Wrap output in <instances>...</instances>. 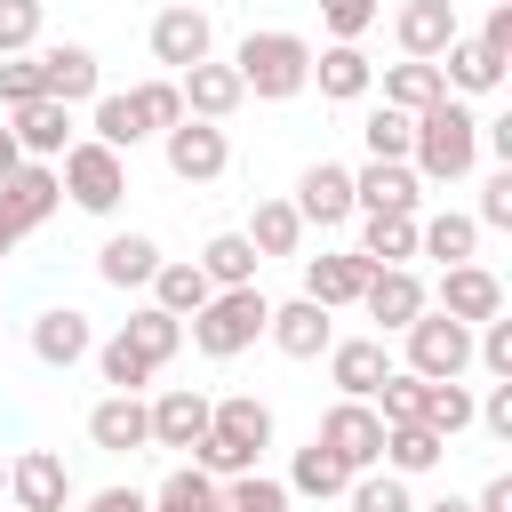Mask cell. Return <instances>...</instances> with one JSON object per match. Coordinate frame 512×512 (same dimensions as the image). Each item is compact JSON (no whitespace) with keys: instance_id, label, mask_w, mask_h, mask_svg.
Masks as SVG:
<instances>
[{"instance_id":"cell-48","label":"cell","mask_w":512,"mask_h":512,"mask_svg":"<svg viewBox=\"0 0 512 512\" xmlns=\"http://www.w3.org/2000/svg\"><path fill=\"white\" fill-rule=\"evenodd\" d=\"M376 16H384V0H320V24H328V40H360Z\"/></svg>"},{"instance_id":"cell-53","label":"cell","mask_w":512,"mask_h":512,"mask_svg":"<svg viewBox=\"0 0 512 512\" xmlns=\"http://www.w3.org/2000/svg\"><path fill=\"white\" fill-rule=\"evenodd\" d=\"M16 160H24V152H16V136H8V120H0V176H16Z\"/></svg>"},{"instance_id":"cell-34","label":"cell","mask_w":512,"mask_h":512,"mask_svg":"<svg viewBox=\"0 0 512 512\" xmlns=\"http://www.w3.org/2000/svg\"><path fill=\"white\" fill-rule=\"evenodd\" d=\"M88 136H96V144H112L120 160H128V152L144 144V120H136V104H128V88H104V96L88 104Z\"/></svg>"},{"instance_id":"cell-11","label":"cell","mask_w":512,"mask_h":512,"mask_svg":"<svg viewBox=\"0 0 512 512\" xmlns=\"http://www.w3.org/2000/svg\"><path fill=\"white\" fill-rule=\"evenodd\" d=\"M296 216H304V232L320 224V232H336V224H352L360 208H352V168L344 160H312L304 176H296V200H288Z\"/></svg>"},{"instance_id":"cell-56","label":"cell","mask_w":512,"mask_h":512,"mask_svg":"<svg viewBox=\"0 0 512 512\" xmlns=\"http://www.w3.org/2000/svg\"><path fill=\"white\" fill-rule=\"evenodd\" d=\"M0 496H8V456H0Z\"/></svg>"},{"instance_id":"cell-3","label":"cell","mask_w":512,"mask_h":512,"mask_svg":"<svg viewBox=\"0 0 512 512\" xmlns=\"http://www.w3.org/2000/svg\"><path fill=\"white\" fill-rule=\"evenodd\" d=\"M232 72H240V88L256 96V104H288V96H304L312 88V40L304 32H248L240 48H232Z\"/></svg>"},{"instance_id":"cell-5","label":"cell","mask_w":512,"mask_h":512,"mask_svg":"<svg viewBox=\"0 0 512 512\" xmlns=\"http://www.w3.org/2000/svg\"><path fill=\"white\" fill-rule=\"evenodd\" d=\"M400 352H408L400 368L424 376V384H464V376H472V328L448 320V312H432V304L400 328Z\"/></svg>"},{"instance_id":"cell-36","label":"cell","mask_w":512,"mask_h":512,"mask_svg":"<svg viewBox=\"0 0 512 512\" xmlns=\"http://www.w3.org/2000/svg\"><path fill=\"white\" fill-rule=\"evenodd\" d=\"M120 336H128V344H136L152 368H168V360H176V344H184V320H168L160 304H136V312L120 320Z\"/></svg>"},{"instance_id":"cell-9","label":"cell","mask_w":512,"mask_h":512,"mask_svg":"<svg viewBox=\"0 0 512 512\" xmlns=\"http://www.w3.org/2000/svg\"><path fill=\"white\" fill-rule=\"evenodd\" d=\"M160 152H168V176H176V184H216V176L232 168V136H224L216 120H176V128L160 136Z\"/></svg>"},{"instance_id":"cell-24","label":"cell","mask_w":512,"mask_h":512,"mask_svg":"<svg viewBox=\"0 0 512 512\" xmlns=\"http://www.w3.org/2000/svg\"><path fill=\"white\" fill-rule=\"evenodd\" d=\"M88 440H96L104 456H136V448H152V416H144V392H104V400L88 408Z\"/></svg>"},{"instance_id":"cell-18","label":"cell","mask_w":512,"mask_h":512,"mask_svg":"<svg viewBox=\"0 0 512 512\" xmlns=\"http://www.w3.org/2000/svg\"><path fill=\"white\" fill-rule=\"evenodd\" d=\"M368 256L360 248H320V256H304V296L320 304V312H344V304H360V288H368Z\"/></svg>"},{"instance_id":"cell-37","label":"cell","mask_w":512,"mask_h":512,"mask_svg":"<svg viewBox=\"0 0 512 512\" xmlns=\"http://www.w3.org/2000/svg\"><path fill=\"white\" fill-rule=\"evenodd\" d=\"M296 496H288V480H272V472H240V480H216V504L208 512H288Z\"/></svg>"},{"instance_id":"cell-17","label":"cell","mask_w":512,"mask_h":512,"mask_svg":"<svg viewBox=\"0 0 512 512\" xmlns=\"http://www.w3.org/2000/svg\"><path fill=\"white\" fill-rule=\"evenodd\" d=\"M392 40H400V56L440 64L448 40H464V32H456V0H400V8H392Z\"/></svg>"},{"instance_id":"cell-40","label":"cell","mask_w":512,"mask_h":512,"mask_svg":"<svg viewBox=\"0 0 512 512\" xmlns=\"http://www.w3.org/2000/svg\"><path fill=\"white\" fill-rule=\"evenodd\" d=\"M344 488H352V472H344L320 440L296 448V464H288V496H320V504H328V496H344Z\"/></svg>"},{"instance_id":"cell-57","label":"cell","mask_w":512,"mask_h":512,"mask_svg":"<svg viewBox=\"0 0 512 512\" xmlns=\"http://www.w3.org/2000/svg\"><path fill=\"white\" fill-rule=\"evenodd\" d=\"M0 512H16V504H0Z\"/></svg>"},{"instance_id":"cell-10","label":"cell","mask_w":512,"mask_h":512,"mask_svg":"<svg viewBox=\"0 0 512 512\" xmlns=\"http://www.w3.org/2000/svg\"><path fill=\"white\" fill-rule=\"evenodd\" d=\"M8 504L16 512H72V472L56 448H24L8 456Z\"/></svg>"},{"instance_id":"cell-20","label":"cell","mask_w":512,"mask_h":512,"mask_svg":"<svg viewBox=\"0 0 512 512\" xmlns=\"http://www.w3.org/2000/svg\"><path fill=\"white\" fill-rule=\"evenodd\" d=\"M264 336H272V352H288V360H320V352L336 344V312H320L312 296H288V304H272Z\"/></svg>"},{"instance_id":"cell-23","label":"cell","mask_w":512,"mask_h":512,"mask_svg":"<svg viewBox=\"0 0 512 512\" xmlns=\"http://www.w3.org/2000/svg\"><path fill=\"white\" fill-rule=\"evenodd\" d=\"M176 96H184V120H216V128L248 104L240 72H232V64H216V56H208V64H192V72H176Z\"/></svg>"},{"instance_id":"cell-43","label":"cell","mask_w":512,"mask_h":512,"mask_svg":"<svg viewBox=\"0 0 512 512\" xmlns=\"http://www.w3.org/2000/svg\"><path fill=\"white\" fill-rule=\"evenodd\" d=\"M344 504L352 512H416V496H408V480L400 472H352V488H344Z\"/></svg>"},{"instance_id":"cell-16","label":"cell","mask_w":512,"mask_h":512,"mask_svg":"<svg viewBox=\"0 0 512 512\" xmlns=\"http://www.w3.org/2000/svg\"><path fill=\"white\" fill-rule=\"evenodd\" d=\"M208 392L200 384H160L152 400H144V416H152V448H200V432H208Z\"/></svg>"},{"instance_id":"cell-21","label":"cell","mask_w":512,"mask_h":512,"mask_svg":"<svg viewBox=\"0 0 512 512\" xmlns=\"http://www.w3.org/2000/svg\"><path fill=\"white\" fill-rule=\"evenodd\" d=\"M96 352V320L80 312V304H48L40 320H32V360L40 368H80Z\"/></svg>"},{"instance_id":"cell-52","label":"cell","mask_w":512,"mask_h":512,"mask_svg":"<svg viewBox=\"0 0 512 512\" xmlns=\"http://www.w3.org/2000/svg\"><path fill=\"white\" fill-rule=\"evenodd\" d=\"M472 512H512V472H496V480L472 496Z\"/></svg>"},{"instance_id":"cell-2","label":"cell","mask_w":512,"mask_h":512,"mask_svg":"<svg viewBox=\"0 0 512 512\" xmlns=\"http://www.w3.org/2000/svg\"><path fill=\"white\" fill-rule=\"evenodd\" d=\"M408 168H416V184H464L480 168V112L464 96H440L432 112H416Z\"/></svg>"},{"instance_id":"cell-19","label":"cell","mask_w":512,"mask_h":512,"mask_svg":"<svg viewBox=\"0 0 512 512\" xmlns=\"http://www.w3.org/2000/svg\"><path fill=\"white\" fill-rule=\"evenodd\" d=\"M432 312H448V320L480 328V320H496V312H504V280H496L488 264H448V272H440V296H432Z\"/></svg>"},{"instance_id":"cell-42","label":"cell","mask_w":512,"mask_h":512,"mask_svg":"<svg viewBox=\"0 0 512 512\" xmlns=\"http://www.w3.org/2000/svg\"><path fill=\"white\" fill-rule=\"evenodd\" d=\"M416 424L440 432V440L472 432V384H424V416H416Z\"/></svg>"},{"instance_id":"cell-35","label":"cell","mask_w":512,"mask_h":512,"mask_svg":"<svg viewBox=\"0 0 512 512\" xmlns=\"http://www.w3.org/2000/svg\"><path fill=\"white\" fill-rule=\"evenodd\" d=\"M248 248H256V256H296V248H304V216H296L288 200H256V216H248Z\"/></svg>"},{"instance_id":"cell-15","label":"cell","mask_w":512,"mask_h":512,"mask_svg":"<svg viewBox=\"0 0 512 512\" xmlns=\"http://www.w3.org/2000/svg\"><path fill=\"white\" fill-rule=\"evenodd\" d=\"M424 304H432V288H424L408 264H384V272H368V288H360V312L376 320V336H400Z\"/></svg>"},{"instance_id":"cell-6","label":"cell","mask_w":512,"mask_h":512,"mask_svg":"<svg viewBox=\"0 0 512 512\" xmlns=\"http://www.w3.org/2000/svg\"><path fill=\"white\" fill-rule=\"evenodd\" d=\"M56 184H64V200L80 216H112L128 200V160L112 144H96V136H72V152L56 160Z\"/></svg>"},{"instance_id":"cell-49","label":"cell","mask_w":512,"mask_h":512,"mask_svg":"<svg viewBox=\"0 0 512 512\" xmlns=\"http://www.w3.org/2000/svg\"><path fill=\"white\" fill-rule=\"evenodd\" d=\"M472 224H480V232H512V168H496V176L480 184V208H472Z\"/></svg>"},{"instance_id":"cell-13","label":"cell","mask_w":512,"mask_h":512,"mask_svg":"<svg viewBox=\"0 0 512 512\" xmlns=\"http://www.w3.org/2000/svg\"><path fill=\"white\" fill-rule=\"evenodd\" d=\"M320 360H328V384H336V400H376V384L400 368V360L384 352V336H336Z\"/></svg>"},{"instance_id":"cell-25","label":"cell","mask_w":512,"mask_h":512,"mask_svg":"<svg viewBox=\"0 0 512 512\" xmlns=\"http://www.w3.org/2000/svg\"><path fill=\"white\" fill-rule=\"evenodd\" d=\"M312 88H320L328 104H360V96L376 88L368 48H360V40H328V48H312Z\"/></svg>"},{"instance_id":"cell-46","label":"cell","mask_w":512,"mask_h":512,"mask_svg":"<svg viewBox=\"0 0 512 512\" xmlns=\"http://www.w3.org/2000/svg\"><path fill=\"white\" fill-rule=\"evenodd\" d=\"M40 96H48L40 48H32V56H0V112H16V104H40Z\"/></svg>"},{"instance_id":"cell-27","label":"cell","mask_w":512,"mask_h":512,"mask_svg":"<svg viewBox=\"0 0 512 512\" xmlns=\"http://www.w3.org/2000/svg\"><path fill=\"white\" fill-rule=\"evenodd\" d=\"M152 272H160V240L152 232H112L104 248H96V280L104 288H152Z\"/></svg>"},{"instance_id":"cell-33","label":"cell","mask_w":512,"mask_h":512,"mask_svg":"<svg viewBox=\"0 0 512 512\" xmlns=\"http://www.w3.org/2000/svg\"><path fill=\"white\" fill-rule=\"evenodd\" d=\"M440 96H448V88H440V64H416V56L384 64V104H392V112H408V120H416V112H432Z\"/></svg>"},{"instance_id":"cell-26","label":"cell","mask_w":512,"mask_h":512,"mask_svg":"<svg viewBox=\"0 0 512 512\" xmlns=\"http://www.w3.org/2000/svg\"><path fill=\"white\" fill-rule=\"evenodd\" d=\"M8 136H16V152H24V160H64V152H72V112H64L56 96L16 104V112H8Z\"/></svg>"},{"instance_id":"cell-12","label":"cell","mask_w":512,"mask_h":512,"mask_svg":"<svg viewBox=\"0 0 512 512\" xmlns=\"http://www.w3.org/2000/svg\"><path fill=\"white\" fill-rule=\"evenodd\" d=\"M352 208L360 216H416L424 208V184L408 160H360L352 168Z\"/></svg>"},{"instance_id":"cell-38","label":"cell","mask_w":512,"mask_h":512,"mask_svg":"<svg viewBox=\"0 0 512 512\" xmlns=\"http://www.w3.org/2000/svg\"><path fill=\"white\" fill-rule=\"evenodd\" d=\"M360 256L384 272V264H408L416 256V216H360Z\"/></svg>"},{"instance_id":"cell-32","label":"cell","mask_w":512,"mask_h":512,"mask_svg":"<svg viewBox=\"0 0 512 512\" xmlns=\"http://www.w3.org/2000/svg\"><path fill=\"white\" fill-rule=\"evenodd\" d=\"M440 456H448L440 432H424V424H384V472L424 480V472H440Z\"/></svg>"},{"instance_id":"cell-14","label":"cell","mask_w":512,"mask_h":512,"mask_svg":"<svg viewBox=\"0 0 512 512\" xmlns=\"http://www.w3.org/2000/svg\"><path fill=\"white\" fill-rule=\"evenodd\" d=\"M56 208H64L56 160H16V176H0V216H8L16 232H40Z\"/></svg>"},{"instance_id":"cell-51","label":"cell","mask_w":512,"mask_h":512,"mask_svg":"<svg viewBox=\"0 0 512 512\" xmlns=\"http://www.w3.org/2000/svg\"><path fill=\"white\" fill-rule=\"evenodd\" d=\"M80 512H144V488H96L80 496Z\"/></svg>"},{"instance_id":"cell-44","label":"cell","mask_w":512,"mask_h":512,"mask_svg":"<svg viewBox=\"0 0 512 512\" xmlns=\"http://www.w3.org/2000/svg\"><path fill=\"white\" fill-rule=\"evenodd\" d=\"M128 104H136L144 136H168V128L184 120V96H176V80H168V72H160V80H136V88H128Z\"/></svg>"},{"instance_id":"cell-29","label":"cell","mask_w":512,"mask_h":512,"mask_svg":"<svg viewBox=\"0 0 512 512\" xmlns=\"http://www.w3.org/2000/svg\"><path fill=\"white\" fill-rule=\"evenodd\" d=\"M440 88H448V96H496V88H504V56H488L480 40H448Z\"/></svg>"},{"instance_id":"cell-1","label":"cell","mask_w":512,"mask_h":512,"mask_svg":"<svg viewBox=\"0 0 512 512\" xmlns=\"http://www.w3.org/2000/svg\"><path fill=\"white\" fill-rule=\"evenodd\" d=\"M264 448H272V408L256 392H224L208 408V432H200L192 464L208 480H240V472H264Z\"/></svg>"},{"instance_id":"cell-41","label":"cell","mask_w":512,"mask_h":512,"mask_svg":"<svg viewBox=\"0 0 512 512\" xmlns=\"http://www.w3.org/2000/svg\"><path fill=\"white\" fill-rule=\"evenodd\" d=\"M208 504H216V480H208L200 464H176V472L144 496V512H208Z\"/></svg>"},{"instance_id":"cell-4","label":"cell","mask_w":512,"mask_h":512,"mask_svg":"<svg viewBox=\"0 0 512 512\" xmlns=\"http://www.w3.org/2000/svg\"><path fill=\"white\" fill-rule=\"evenodd\" d=\"M264 320H272V296H264V288H216V296L184 320V336H192L208 360H240V352L264 336Z\"/></svg>"},{"instance_id":"cell-54","label":"cell","mask_w":512,"mask_h":512,"mask_svg":"<svg viewBox=\"0 0 512 512\" xmlns=\"http://www.w3.org/2000/svg\"><path fill=\"white\" fill-rule=\"evenodd\" d=\"M416 512H472V496H432V504H416Z\"/></svg>"},{"instance_id":"cell-55","label":"cell","mask_w":512,"mask_h":512,"mask_svg":"<svg viewBox=\"0 0 512 512\" xmlns=\"http://www.w3.org/2000/svg\"><path fill=\"white\" fill-rule=\"evenodd\" d=\"M16 248H24V232H16L8 216H0V256H16Z\"/></svg>"},{"instance_id":"cell-7","label":"cell","mask_w":512,"mask_h":512,"mask_svg":"<svg viewBox=\"0 0 512 512\" xmlns=\"http://www.w3.org/2000/svg\"><path fill=\"white\" fill-rule=\"evenodd\" d=\"M144 48H152V64H168V80H176V72H192V64H208V56H216V24H208V8L168 0V8L152 16Z\"/></svg>"},{"instance_id":"cell-8","label":"cell","mask_w":512,"mask_h":512,"mask_svg":"<svg viewBox=\"0 0 512 512\" xmlns=\"http://www.w3.org/2000/svg\"><path fill=\"white\" fill-rule=\"evenodd\" d=\"M344 472H376L384 464V416L368 408V400H336L328 416H320V432H312Z\"/></svg>"},{"instance_id":"cell-28","label":"cell","mask_w":512,"mask_h":512,"mask_svg":"<svg viewBox=\"0 0 512 512\" xmlns=\"http://www.w3.org/2000/svg\"><path fill=\"white\" fill-rule=\"evenodd\" d=\"M416 256H432L440 272H448V264H480V224H472L464 208L416 216Z\"/></svg>"},{"instance_id":"cell-47","label":"cell","mask_w":512,"mask_h":512,"mask_svg":"<svg viewBox=\"0 0 512 512\" xmlns=\"http://www.w3.org/2000/svg\"><path fill=\"white\" fill-rule=\"evenodd\" d=\"M40 48V0H0V56H32Z\"/></svg>"},{"instance_id":"cell-31","label":"cell","mask_w":512,"mask_h":512,"mask_svg":"<svg viewBox=\"0 0 512 512\" xmlns=\"http://www.w3.org/2000/svg\"><path fill=\"white\" fill-rule=\"evenodd\" d=\"M200 272H208V288H256V248H248V232H208V248L192 256Z\"/></svg>"},{"instance_id":"cell-30","label":"cell","mask_w":512,"mask_h":512,"mask_svg":"<svg viewBox=\"0 0 512 512\" xmlns=\"http://www.w3.org/2000/svg\"><path fill=\"white\" fill-rule=\"evenodd\" d=\"M208 296H216V288H208V272H200L192 256H160V272H152V304H160L168 320H192Z\"/></svg>"},{"instance_id":"cell-45","label":"cell","mask_w":512,"mask_h":512,"mask_svg":"<svg viewBox=\"0 0 512 512\" xmlns=\"http://www.w3.org/2000/svg\"><path fill=\"white\" fill-rule=\"evenodd\" d=\"M360 144H368V160H408L416 120H408V112H392V104H376V112L360 120Z\"/></svg>"},{"instance_id":"cell-22","label":"cell","mask_w":512,"mask_h":512,"mask_svg":"<svg viewBox=\"0 0 512 512\" xmlns=\"http://www.w3.org/2000/svg\"><path fill=\"white\" fill-rule=\"evenodd\" d=\"M40 72H48V96H56L64 112L104 96V64H96L88 40H56V48H40Z\"/></svg>"},{"instance_id":"cell-50","label":"cell","mask_w":512,"mask_h":512,"mask_svg":"<svg viewBox=\"0 0 512 512\" xmlns=\"http://www.w3.org/2000/svg\"><path fill=\"white\" fill-rule=\"evenodd\" d=\"M472 40H480L488 56H504V64H512V0H496V8L480 16V32H472Z\"/></svg>"},{"instance_id":"cell-39","label":"cell","mask_w":512,"mask_h":512,"mask_svg":"<svg viewBox=\"0 0 512 512\" xmlns=\"http://www.w3.org/2000/svg\"><path fill=\"white\" fill-rule=\"evenodd\" d=\"M88 360H96V376H104L112 392H144V384L160 376V368H152V360H144V352H136V344L120 336V328H112V336H104V344H96Z\"/></svg>"}]
</instances>
